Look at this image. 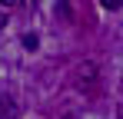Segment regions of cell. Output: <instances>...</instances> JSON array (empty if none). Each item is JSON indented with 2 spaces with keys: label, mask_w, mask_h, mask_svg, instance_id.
I'll return each mask as SVG.
<instances>
[{
  "label": "cell",
  "mask_w": 123,
  "mask_h": 119,
  "mask_svg": "<svg viewBox=\"0 0 123 119\" xmlns=\"http://www.w3.org/2000/svg\"><path fill=\"white\" fill-rule=\"evenodd\" d=\"M0 119H17V103H10L7 96L0 99Z\"/></svg>",
  "instance_id": "obj_1"
},
{
  "label": "cell",
  "mask_w": 123,
  "mask_h": 119,
  "mask_svg": "<svg viewBox=\"0 0 123 119\" xmlns=\"http://www.w3.org/2000/svg\"><path fill=\"white\" fill-rule=\"evenodd\" d=\"M100 3L106 7V10H120V3H123V0H100Z\"/></svg>",
  "instance_id": "obj_2"
},
{
  "label": "cell",
  "mask_w": 123,
  "mask_h": 119,
  "mask_svg": "<svg viewBox=\"0 0 123 119\" xmlns=\"http://www.w3.org/2000/svg\"><path fill=\"white\" fill-rule=\"evenodd\" d=\"M23 46H27V50H33V46H37V37H33V33H27V37H23Z\"/></svg>",
  "instance_id": "obj_3"
},
{
  "label": "cell",
  "mask_w": 123,
  "mask_h": 119,
  "mask_svg": "<svg viewBox=\"0 0 123 119\" xmlns=\"http://www.w3.org/2000/svg\"><path fill=\"white\" fill-rule=\"evenodd\" d=\"M0 3H3V7H13V3H17V0H0Z\"/></svg>",
  "instance_id": "obj_4"
},
{
  "label": "cell",
  "mask_w": 123,
  "mask_h": 119,
  "mask_svg": "<svg viewBox=\"0 0 123 119\" xmlns=\"http://www.w3.org/2000/svg\"><path fill=\"white\" fill-rule=\"evenodd\" d=\"M120 119H123V116H120Z\"/></svg>",
  "instance_id": "obj_5"
}]
</instances>
